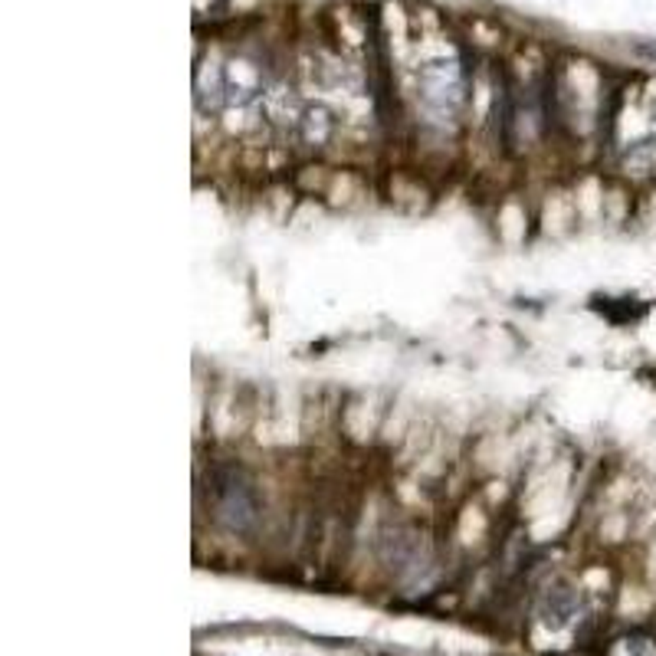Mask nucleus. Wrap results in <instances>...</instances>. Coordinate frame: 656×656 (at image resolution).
Wrapping results in <instances>:
<instances>
[{"instance_id":"nucleus-1","label":"nucleus","mask_w":656,"mask_h":656,"mask_svg":"<svg viewBox=\"0 0 656 656\" xmlns=\"http://www.w3.org/2000/svg\"><path fill=\"white\" fill-rule=\"evenodd\" d=\"M207 496L217 522H223L230 532H250L259 519V496L243 469L217 467L207 482Z\"/></svg>"}]
</instances>
